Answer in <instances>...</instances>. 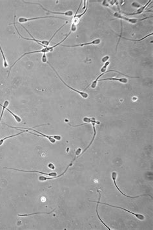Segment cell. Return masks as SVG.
Listing matches in <instances>:
<instances>
[{
	"label": "cell",
	"instance_id": "obj_14",
	"mask_svg": "<svg viewBox=\"0 0 153 230\" xmlns=\"http://www.w3.org/2000/svg\"><path fill=\"white\" fill-rule=\"evenodd\" d=\"M97 191H98V193H99V196H99V199H98V202H96V201H93V200H89V202H95V203H97V206H96V214H97V216H98V219H100V220L102 222V224H103V225H104L105 226V227H106L107 229H109V230H111V229H110V228L108 226V225H107V224H105V223L104 222H103V221L102 220L101 217L100 216V215H99V214H98V205H99V203H100V199H101V193H100V191H99L98 189H97Z\"/></svg>",
	"mask_w": 153,
	"mask_h": 230
},
{
	"label": "cell",
	"instance_id": "obj_17",
	"mask_svg": "<svg viewBox=\"0 0 153 230\" xmlns=\"http://www.w3.org/2000/svg\"><path fill=\"white\" fill-rule=\"evenodd\" d=\"M55 209H54L52 211L47 212V213H46V212H41H41H38V213H31V214H23V215L19 214L18 216H32V215H39V214H51V213H52L54 211H55Z\"/></svg>",
	"mask_w": 153,
	"mask_h": 230
},
{
	"label": "cell",
	"instance_id": "obj_2",
	"mask_svg": "<svg viewBox=\"0 0 153 230\" xmlns=\"http://www.w3.org/2000/svg\"><path fill=\"white\" fill-rule=\"evenodd\" d=\"M71 32L70 31V32H69V34H68L67 36H66L65 37V38H64L63 40H62L61 41V42H60L59 43H57V44L54 45L53 46H51V47L48 46V47H43V49H40V50H37V51H31V52H28V53H24L23 55H22V56H21L19 57V59H18L17 60H16V61L14 62V64L11 65V66H10V70H9V74H8V77H9V75H10V73L11 69L12 68V67H13L14 65H15L16 63H17L19 60H20L21 59H22L23 58V57H24L25 56V55H30V54H34V53H49V52H50V51H53V49H54L55 47H56L57 46H60V45L61 44V43H63V42H64V41H65L66 39H67V38H68V37L69 36V35H71Z\"/></svg>",
	"mask_w": 153,
	"mask_h": 230
},
{
	"label": "cell",
	"instance_id": "obj_20",
	"mask_svg": "<svg viewBox=\"0 0 153 230\" xmlns=\"http://www.w3.org/2000/svg\"><path fill=\"white\" fill-rule=\"evenodd\" d=\"M6 110H7L8 111V112H9L11 115H12V116H13L14 117V120H16V122H18V123H21V122H22V118H21L19 116H17V115H16V114H15L14 113H13V112H12V111L10 110H9V109H8L7 108H6Z\"/></svg>",
	"mask_w": 153,
	"mask_h": 230
},
{
	"label": "cell",
	"instance_id": "obj_16",
	"mask_svg": "<svg viewBox=\"0 0 153 230\" xmlns=\"http://www.w3.org/2000/svg\"><path fill=\"white\" fill-rule=\"evenodd\" d=\"M16 129V130H19V131H22V132H19V133H17V134H16L12 135H10V136H7V137H6V138H3V139H0V146H1V145L3 144V143L5 142V141L7 140V139H9V138H14V137H16V136H18V135H21V134H23V133H24V132H26V130L19 129Z\"/></svg>",
	"mask_w": 153,
	"mask_h": 230
},
{
	"label": "cell",
	"instance_id": "obj_18",
	"mask_svg": "<svg viewBox=\"0 0 153 230\" xmlns=\"http://www.w3.org/2000/svg\"><path fill=\"white\" fill-rule=\"evenodd\" d=\"M83 121L85 122V123H86V124H87V123H94V124H98V125H100V123L99 121H97L94 118H89L87 117H84V119H83Z\"/></svg>",
	"mask_w": 153,
	"mask_h": 230
},
{
	"label": "cell",
	"instance_id": "obj_3",
	"mask_svg": "<svg viewBox=\"0 0 153 230\" xmlns=\"http://www.w3.org/2000/svg\"><path fill=\"white\" fill-rule=\"evenodd\" d=\"M16 16H14V22H13V23H12V24H13L14 25V28H15V29L16 30V31H17V32H18V35L19 36V37H20V38H22V39H23V40H31V41H34V42H36V43H38V44H40V46H43V47H48L49 46V44H50V43H51V42H50V41H49V40H37V39H36L35 38H34V36H33L31 34V32H29V31H28V30H27V29H26V27H25L23 26H22V25H21L20 23V25H21V26H22L23 29H24L27 32H28V35H29L31 36V38H25V37H23L22 35H21V34L19 33V32L18 31V28H17V27H16Z\"/></svg>",
	"mask_w": 153,
	"mask_h": 230
},
{
	"label": "cell",
	"instance_id": "obj_26",
	"mask_svg": "<svg viewBox=\"0 0 153 230\" xmlns=\"http://www.w3.org/2000/svg\"><path fill=\"white\" fill-rule=\"evenodd\" d=\"M102 4H103V5L106 6V7H108L109 6V2H107V1H106V0H104Z\"/></svg>",
	"mask_w": 153,
	"mask_h": 230
},
{
	"label": "cell",
	"instance_id": "obj_21",
	"mask_svg": "<svg viewBox=\"0 0 153 230\" xmlns=\"http://www.w3.org/2000/svg\"><path fill=\"white\" fill-rule=\"evenodd\" d=\"M0 51H1V55L3 56V66H4V68H7L8 66H9V64H8V62H7V59L5 58V54H4V53H3L1 44H0Z\"/></svg>",
	"mask_w": 153,
	"mask_h": 230
},
{
	"label": "cell",
	"instance_id": "obj_30",
	"mask_svg": "<svg viewBox=\"0 0 153 230\" xmlns=\"http://www.w3.org/2000/svg\"><path fill=\"white\" fill-rule=\"evenodd\" d=\"M87 1H85V0H84V7H83V9H86V8H87V6H86V2Z\"/></svg>",
	"mask_w": 153,
	"mask_h": 230
},
{
	"label": "cell",
	"instance_id": "obj_25",
	"mask_svg": "<svg viewBox=\"0 0 153 230\" xmlns=\"http://www.w3.org/2000/svg\"><path fill=\"white\" fill-rule=\"evenodd\" d=\"M109 59H110L109 56H103V58L102 59V62H103V63H105L106 62L109 61Z\"/></svg>",
	"mask_w": 153,
	"mask_h": 230
},
{
	"label": "cell",
	"instance_id": "obj_27",
	"mask_svg": "<svg viewBox=\"0 0 153 230\" xmlns=\"http://www.w3.org/2000/svg\"><path fill=\"white\" fill-rule=\"evenodd\" d=\"M49 167L50 168V169H55V167L54 166V165H53L52 163H49Z\"/></svg>",
	"mask_w": 153,
	"mask_h": 230
},
{
	"label": "cell",
	"instance_id": "obj_15",
	"mask_svg": "<svg viewBox=\"0 0 153 230\" xmlns=\"http://www.w3.org/2000/svg\"><path fill=\"white\" fill-rule=\"evenodd\" d=\"M103 80H110V81H117L119 82V83H123V84H126L128 83V79L127 78H107V79H99L98 81H103Z\"/></svg>",
	"mask_w": 153,
	"mask_h": 230
},
{
	"label": "cell",
	"instance_id": "obj_29",
	"mask_svg": "<svg viewBox=\"0 0 153 230\" xmlns=\"http://www.w3.org/2000/svg\"><path fill=\"white\" fill-rule=\"evenodd\" d=\"M118 1H116V0H114V1H109V3L111 4V5H113L114 4H115L116 3H117Z\"/></svg>",
	"mask_w": 153,
	"mask_h": 230
},
{
	"label": "cell",
	"instance_id": "obj_6",
	"mask_svg": "<svg viewBox=\"0 0 153 230\" xmlns=\"http://www.w3.org/2000/svg\"><path fill=\"white\" fill-rule=\"evenodd\" d=\"M24 3H27V4H34V5H39L41 7V8H42V9L46 11L47 12H48V13H51V14H59V15H63V16H69V17H71V16H73V11H67V12H54V11H49V9H46V8H45L43 5H41L40 3H31V2H23Z\"/></svg>",
	"mask_w": 153,
	"mask_h": 230
},
{
	"label": "cell",
	"instance_id": "obj_4",
	"mask_svg": "<svg viewBox=\"0 0 153 230\" xmlns=\"http://www.w3.org/2000/svg\"><path fill=\"white\" fill-rule=\"evenodd\" d=\"M47 63L49 64V65H50V66L51 67V68H52V69H53V70H54V72H55V73L56 74V75H57V77H58V78H59V79H60V80L62 82V83H63L64 84V85H65V86H67V88H69V89H71V90H72V91L75 92H76L77 93L79 94V95H80V96H81L82 98H87L89 97V94H88L87 93L84 92H81V91H79V90H78V89H74V88H73L71 87V86H69V85H68L67 83H65V81H64L63 79H61V77L59 75L58 73H57V72L56 71V69H55L54 68V67H53L52 65H51V64L50 62H47Z\"/></svg>",
	"mask_w": 153,
	"mask_h": 230
},
{
	"label": "cell",
	"instance_id": "obj_10",
	"mask_svg": "<svg viewBox=\"0 0 153 230\" xmlns=\"http://www.w3.org/2000/svg\"><path fill=\"white\" fill-rule=\"evenodd\" d=\"M59 18V19H62V20H65L63 18H60V17H57V16H40V17H35V18H25V17H20L18 19V22H19V23H26L29 21H33V20H40V19H44V18Z\"/></svg>",
	"mask_w": 153,
	"mask_h": 230
},
{
	"label": "cell",
	"instance_id": "obj_9",
	"mask_svg": "<svg viewBox=\"0 0 153 230\" xmlns=\"http://www.w3.org/2000/svg\"><path fill=\"white\" fill-rule=\"evenodd\" d=\"M116 177H117V174H116V172H112V179H113V180L114 183V185H115L116 187L117 188V189L119 191V192H120V193H121L122 195L125 196L127 197V198H139V197L144 196H150L151 198H152V196L150 195H138V196H128V195H126L125 194H124L123 192L120 190V189H119V188L118 187V186H117L116 182Z\"/></svg>",
	"mask_w": 153,
	"mask_h": 230
},
{
	"label": "cell",
	"instance_id": "obj_13",
	"mask_svg": "<svg viewBox=\"0 0 153 230\" xmlns=\"http://www.w3.org/2000/svg\"><path fill=\"white\" fill-rule=\"evenodd\" d=\"M152 0H149V1H148V2L146 4V5L142 6V7H140L139 9L138 10H136L135 12H132V13H128V12H124V14H126V15H128V16H135V15H139V14H141L142 13H143V12H144L145 9H146V8L149 5V3H152Z\"/></svg>",
	"mask_w": 153,
	"mask_h": 230
},
{
	"label": "cell",
	"instance_id": "obj_5",
	"mask_svg": "<svg viewBox=\"0 0 153 230\" xmlns=\"http://www.w3.org/2000/svg\"><path fill=\"white\" fill-rule=\"evenodd\" d=\"M114 16L115 18H119V19H122L123 20H125V22H127L128 23H132V24H135L136 23H138V22L143 21V20H146V19L149 18H152V16H151V17H148V18H143V19L131 18L127 17V16H123V15H122L121 14H119V12H115V13L114 14Z\"/></svg>",
	"mask_w": 153,
	"mask_h": 230
},
{
	"label": "cell",
	"instance_id": "obj_8",
	"mask_svg": "<svg viewBox=\"0 0 153 230\" xmlns=\"http://www.w3.org/2000/svg\"><path fill=\"white\" fill-rule=\"evenodd\" d=\"M102 42V40L100 38H96L95 39L91 42H88V43H84V44H77V45H63L61 44L60 46L62 47H84L86 46H90V45H99Z\"/></svg>",
	"mask_w": 153,
	"mask_h": 230
},
{
	"label": "cell",
	"instance_id": "obj_19",
	"mask_svg": "<svg viewBox=\"0 0 153 230\" xmlns=\"http://www.w3.org/2000/svg\"><path fill=\"white\" fill-rule=\"evenodd\" d=\"M9 105V101H5V102H4V104L3 105H2V110H1V116H0V122H1V119L3 117V113H4V111H5L6 110V108H7V106Z\"/></svg>",
	"mask_w": 153,
	"mask_h": 230
},
{
	"label": "cell",
	"instance_id": "obj_11",
	"mask_svg": "<svg viewBox=\"0 0 153 230\" xmlns=\"http://www.w3.org/2000/svg\"><path fill=\"white\" fill-rule=\"evenodd\" d=\"M3 168L4 169H11V170H14V171H19V172H38V173L47 175L48 176H50V177H56V176H57V172H55L47 173V172H40V171H25V170H21V169H14V168H10V167H3Z\"/></svg>",
	"mask_w": 153,
	"mask_h": 230
},
{
	"label": "cell",
	"instance_id": "obj_7",
	"mask_svg": "<svg viewBox=\"0 0 153 230\" xmlns=\"http://www.w3.org/2000/svg\"><path fill=\"white\" fill-rule=\"evenodd\" d=\"M109 72H115V73H117L120 74V75H123V76H125V77H129V78H140V77H131V76H128V75H125V74H123V73H121V72H119V71H116V70H113V69H110V70H107V71H105V73H102L100 74V75H99L96 77V79H95V80L93 82V83L90 84V87H91V88H93V89L96 88V86H97V84H98V82L99 79H100V78L102 77L103 75H105V74H107V73H109Z\"/></svg>",
	"mask_w": 153,
	"mask_h": 230
},
{
	"label": "cell",
	"instance_id": "obj_24",
	"mask_svg": "<svg viewBox=\"0 0 153 230\" xmlns=\"http://www.w3.org/2000/svg\"><path fill=\"white\" fill-rule=\"evenodd\" d=\"M41 61H42L43 63H46L47 62V57L46 55V53H43L42 57H41Z\"/></svg>",
	"mask_w": 153,
	"mask_h": 230
},
{
	"label": "cell",
	"instance_id": "obj_28",
	"mask_svg": "<svg viewBox=\"0 0 153 230\" xmlns=\"http://www.w3.org/2000/svg\"><path fill=\"white\" fill-rule=\"evenodd\" d=\"M132 5L133 6H134V7H140V5H139V4H138L137 3H133V4H132Z\"/></svg>",
	"mask_w": 153,
	"mask_h": 230
},
{
	"label": "cell",
	"instance_id": "obj_23",
	"mask_svg": "<svg viewBox=\"0 0 153 230\" xmlns=\"http://www.w3.org/2000/svg\"><path fill=\"white\" fill-rule=\"evenodd\" d=\"M109 64H110V62H109V61L106 62H105V64H104V65H103V66L101 68L100 71H101L102 73H105V71H107V67L109 66Z\"/></svg>",
	"mask_w": 153,
	"mask_h": 230
},
{
	"label": "cell",
	"instance_id": "obj_22",
	"mask_svg": "<svg viewBox=\"0 0 153 230\" xmlns=\"http://www.w3.org/2000/svg\"><path fill=\"white\" fill-rule=\"evenodd\" d=\"M153 35V33H151V34H149V35H147V36H145V37H143V38H141V39H140V40H133V39H129V38H125V37H123V39H125V40H129V41H132V42H141V41H142V40H145V39H146V38H148V37H149L150 36H152Z\"/></svg>",
	"mask_w": 153,
	"mask_h": 230
},
{
	"label": "cell",
	"instance_id": "obj_12",
	"mask_svg": "<svg viewBox=\"0 0 153 230\" xmlns=\"http://www.w3.org/2000/svg\"><path fill=\"white\" fill-rule=\"evenodd\" d=\"M100 204H104V205H107V206H109L113 207H115V208L121 209H122V210H123V211H127V212H128V213H131V214H132V215H133L135 216L136 217V218H137V219H139V220H145V219H146V218H145V216H144L143 215H142V214H137V213H133V212H132V211H129V210H127V209H124V208H123V207H118V206H112V205H110V204H106V203H103V202L101 203L100 202Z\"/></svg>",
	"mask_w": 153,
	"mask_h": 230
},
{
	"label": "cell",
	"instance_id": "obj_1",
	"mask_svg": "<svg viewBox=\"0 0 153 230\" xmlns=\"http://www.w3.org/2000/svg\"><path fill=\"white\" fill-rule=\"evenodd\" d=\"M8 126L10 127V128H12V129H23V130H27V132H28L29 134H33V135H36V136H40V137H44L45 138H47L49 139V141H50L51 143H55L56 140L57 141H60L61 139V136H60V135H45L43 133L41 132H40L39 131H37L36 130L34 129L36 128V127H38V126H45L47 125H40V126H34V128H31V129H27V128H23V127H14V126H9L7 125Z\"/></svg>",
	"mask_w": 153,
	"mask_h": 230
}]
</instances>
